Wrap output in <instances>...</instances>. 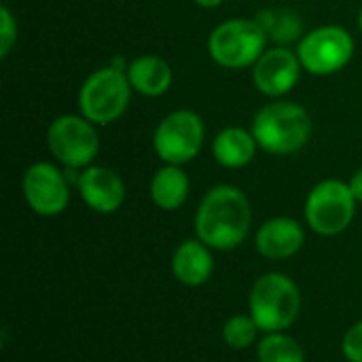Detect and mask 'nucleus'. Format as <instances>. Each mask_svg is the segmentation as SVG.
I'll list each match as a JSON object with an SVG mask.
<instances>
[{
    "label": "nucleus",
    "instance_id": "obj_20",
    "mask_svg": "<svg viewBox=\"0 0 362 362\" xmlns=\"http://www.w3.org/2000/svg\"><path fill=\"white\" fill-rule=\"evenodd\" d=\"M265 15L267 19H263L261 15L257 19L267 30V34L274 36L278 42H291L301 34V19L295 13H282L280 17H276L274 13H265Z\"/></svg>",
    "mask_w": 362,
    "mask_h": 362
},
{
    "label": "nucleus",
    "instance_id": "obj_2",
    "mask_svg": "<svg viewBox=\"0 0 362 362\" xmlns=\"http://www.w3.org/2000/svg\"><path fill=\"white\" fill-rule=\"evenodd\" d=\"M250 132L265 153L280 157L293 155L310 142L312 119L295 102H272L255 115Z\"/></svg>",
    "mask_w": 362,
    "mask_h": 362
},
{
    "label": "nucleus",
    "instance_id": "obj_14",
    "mask_svg": "<svg viewBox=\"0 0 362 362\" xmlns=\"http://www.w3.org/2000/svg\"><path fill=\"white\" fill-rule=\"evenodd\" d=\"M172 272L185 286H202L214 272V259L210 248L202 240H185L172 257Z\"/></svg>",
    "mask_w": 362,
    "mask_h": 362
},
{
    "label": "nucleus",
    "instance_id": "obj_19",
    "mask_svg": "<svg viewBox=\"0 0 362 362\" xmlns=\"http://www.w3.org/2000/svg\"><path fill=\"white\" fill-rule=\"evenodd\" d=\"M259 331L252 316H231L223 327V339L231 350H246L255 344Z\"/></svg>",
    "mask_w": 362,
    "mask_h": 362
},
{
    "label": "nucleus",
    "instance_id": "obj_4",
    "mask_svg": "<svg viewBox=\"0 0 362 362\" xmlns=\"http://www.w3.org/2000/svg\"><path fill=\"white\" fill-rule=\"evenodd\" d=\"M132 91L127 72L112 66L98 68L78 89V110L93 125H110L127 110Z\"/></svg>",
    "mask_w": 362,
    "mask_h": 362
},
{
    "label": "nucleus",
    "instance_id": "obj_17",
    "mask_svg": "<svg viewBox=\"0 0 362 362\" xmlns=\"http://www.w3.org/2000/svg\"><path fill=\"white\" fill-rule=\"evenodd\" d=\"M189 197V176L180 165L165 163L151 180V199L159 210L174 212Z\"/></svg>",
    "mask_w": 362,
    "mask_h": 362
},
{
    "label": "nucleus",
    "instance_id": "obj_10",
    "mask_svg": "<svg viewBox=\"0 0 362 362\" xmlns=\"http://www.w3.org/2000/svg\"><path fill=\"white\" fill-rule=\"evenodd\" d=\"M23 197L36 214L57 216L70 204V187L59 168L49 161H38L23 174Z\"/></svg>",
    "mask_w": 362,
    "mask_h": 362
},
{
    "label": "nucleus",
    "instance_id": "obj_22",
    "mask_svg": "<svg viewBox=\"0 0 362 362\" xmlns=\"http://www.w3.org/2000/svg\"><path fill=\"white\" fill-rule=\"evenodd\" d=\"M341 350L350 362H362V320L348 329L341 341Z\"/></svg>",
    "mask_w": 362,
    "mask_h": 362
},
{
    "label": "nucleus",
    "instance_id": "obj_7",
    "mask_svg": "<svg viewBox=\"0 0 362 362\" xmlns=\"http://www.w3.org/2000/svg\"><path fill=\"white\" fill-rule=\"evenodd\" d=\"M204 136V119L195 110L180 108L159 121L153 134V148L163 163L185 165L202 153Z\"/></svg>",
    "mask_w": 362,
    "mask_h": 362
},
{
    "label": "nucleus",
    "instance_id": "obj_18",
    "mask_svg": "<svg viewBox=\"0 0 362 362\" xmlns=\"http://www.w3.org/2000/svg\"><path fill=\"white\" fill-rule=\"evenodd\" d=\"M257 354L259 362H305V352L299 341L284 333H267Z\"/></svg>",
    "mask_w": 362,
    "mask_h": 362
},
{
    "label": "nucleus",
    "instance_id": "obj_5",
    "mask_svg": "<svg viewBox=\"0 0 362 362\" xmlns=\"http://www.w3.org/2000/svg\"><path fill=\"white\" fill-rule=\"evenodd\" d=\"M267 36L259 19H227L212 30L208 51L221 68L242 70L255 66L267 51Z\"/></svg>",
    "mask_w": 362,
    "mask_h": 362
},
{
    "label": "nucleus",
    "instance_id": "obj_15",
    "mask_svg": "<svg viewBox=\"0 0 362 362\" xmlns=\"http://www.w3.org/2000/svg\"><path fill=\"white\" fill-rule=\"evenodd\" d=\"M127 78L132 89L146 98H159L172 87V68L159 55H140L129 62Z\"/></svg>",
    "mask_w": 362,
    "mask_h": 362
},
{
    "label": "nucleus",
    "instance_id": "obj_1",
    "mask_svg": "<svg viewBox=\"0 0 362 362\" xmlns=\"http://www.w3.org/2000/svg\"><path fill=\"white\" fill-rule=\"evenodd\" d=\"M252 210L248 197L231 185L212 187L199 202L195 233L212 250H233L250 233Z\"/></svg>",
    "mask_w": 362,
    "mask_h": 362
},
{
    "label": "nucleus",
    "instance_id": "obj_16",
    "mask_svg": "<svg viewBox=\"0 0 362 362\" xmlns=\"http://www.w3.org/2000/svg\"><path fill=\"white\" fill-rule=\"evenodd\" d=\"M257 140L252 132L244 127H225L216 134L212 142V155L218 165L229 170L246 168L257 155Z\"/></svg>",
    "mask_w": 362,
    "mask_h": 362
},
{
    "label": "nucleus",
    "instance_id": "obj_12",
    "mask_svg": "<svg viewBox=\"0 0 362 362\" xmlns=\"http://www.w3.org/2000/svg\"><path fill=\"white\" fill-rule=\"evenodd\" d=\"M76 189L81 199L98 214L117 212L125 199L123 178L115 170L102 165L83 168L76 176Z\"/></svg>",
    "mask_w": 362,
    "mask_h": 362
},
{
    "label": "nucleus",
    "instance_id": "obj_21",
    "mask_svg": "<svg viewBox=\"0 0 362 362\" xmlns=\"http://www.w3.org/2000/svg\"><path fill=\"white\" fill-rule=\"evenodd\" d=\"M17 40V23L6 6H0V57L4 59Z\"/></svg>",
    "mask_w": 362,
    "mask_h": 362
},
{
    "label": "nucleus",
    "instance_id": "obj_13",
    "mask_svg": "<svg viewBox=\"0 0 362 362\" xmlns=\"http://www.w3.org/2000/svg\"><path fill=\"white\" fill-rule=\"evenodd\" d=\"M305 242V231L299 221L288 216H276L265 221L257 231V250L272 261H284L295 257Z\"/></svg>",
    "mask_w": 362,
    "mask_h": 362
},
{
    "label": "nucleus",
    "instance_id": "obj_23",
    "mask_svg": "<svg viewBox=\"0 0 362 362\" xmlns=\"http://www.w3.org/2000/svg\"><path fill=\"white\" fill-rule=\"evenodd\" d=\"M350 191H352V195L356 197V202H361L362 204V168L350 178Z\"/></svg>",
    "mask_w": 362,
    "mask_h": 362
},
{
    "label": "nucleus",
    "instance_id": "obj_8",
    "mask_svg": "<svg viewBox=\"0 0 362 362\" xmlns=\"http://www.w3.org/2000/svg\"><path fill=\"white\" fill-rule=\"evenodd\" d=\"M305 72L329 76L344 70L354 57V38L341 25H320L310 30L297 47Z\"/></svg>",
    "mask_w": 362,
    "mask_h": 362
},
{
    "label": "nucleus",
    "instance_id": "obj_6",
    "mask_svg": "<svg viewBox=\"0 0 362 362\" xmlns=\"http://www.w3.org/2000/svg\"><path fill=\"white\" fill-rule=\"evenodd\" d=\"M356 214V197L348 182L329 178L318 182L305 199V221L318 235L333 238L344 233Z\"/></svg>",
    "mask_w": 362,
    "mask_h": 362
},
{
    "label": "nucleus",
    "instance_id": "obj_25",
    "mask_svg": "<svg viewBox=\"0 0 362 362\" xmlns=\"http://www.w3.org/2000/svg\"><path fill=\"white\" fill-rule=\"evenodd\" d=\"M358 25H361V30H362V8H361V13H358Z\"/></svg>",
    "mask_w": 362,
    "mask_h": 362
},
{
    "label": "nucleus",
    "instance_id": "obj_11",
    "mask_svg": "<svg viewBox=\"0 0 362 362\" xmlns=\"http://www.w3.org/2000/svg\"><path fill=\"white\" fill-rule=\"evenodd\" d=\"M301 59L297 51L288 47H272L267 49L252 68L255 87L267 98H282L295 89L301 78Z\"/></svg>",
    "mask_w": 362,
    "mask_h": 362
},
{
    "label": "nucleus",
    "instance_id": "obj_3",
    "mask_svg": "<svg viewBox=\"0 0 362 362\" xmlns=\"http://www.w3.org/2000/svg\"><path fill=\"white\" fill-rule=\"evenodd\" d=\"M252 320L263 333H282L299 316L301 295L297 284L278 272L261 276L248 297Z\"/></svg>",
    "mask_w": 362,
    "mask_h": 362
},
{
    "label": "nucleus",
    "instance_id": "obj_24",
    "mask_svg": "<svg viewBox=\"0 0 362 362\" xmlns=\"http://www.w3.org/2000/svg\"><path fill=\"white\" fill-rule=\"evenodd\" d=\"M197 6H202V8H216V6H221L223 4V0H193Z\"/></svg>",
    "mask_w": 362,
    "mask_h": 362
},
{
    "label": "nucleus",
    "instance_id": "obj_9",
    "mask_svg": "<svg viewBox=\"0 0 362 362\" xmlns=\"http://www.w3.org/2000/svg\"><path fill=\"white\" fill-rule=\"evenodd\" d=\"M47 146L51 155L70 170L89 168L100 151V136L95 125L83 115H59L47 132Z\"/></svg>",
    "mask_w": 362,
    "mask_h": 362
}]
</instances>
